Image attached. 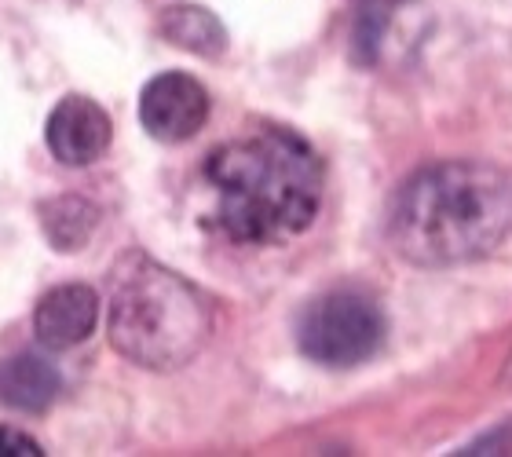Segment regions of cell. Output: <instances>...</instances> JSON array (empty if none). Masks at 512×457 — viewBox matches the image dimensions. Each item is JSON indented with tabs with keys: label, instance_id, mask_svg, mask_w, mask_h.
I'll use <instances>...</instances> for the list:
<instances>
[{
	"label": "cell",
	"instance_id": "1",
	"mask_svg": "<svg viewBox=\"0 0 512 457\" xmlns=\"http://www.w3.org/2000/svg\"><path fill=\"white\" fill-rule=\"evenodd\" d=\"M216 191L213 224L238 245H278L304 234L322 205V165L289 128L267 125L205 161Z\"/></svg>",
	"mask_w": 512,
	"mask_h": 457
},
{
	"label": "cell",
	"instance_id": "2",
	"mask_svg": "<svg viewBox=\"0 0 512 457\" xmlns=\"http://www.w3.org/2000/svg\"><path fill=\"white\" fill-rule=\"evenodd\" d=\"M512 231V180L487 161H439L399 187L388 216L395 253L417 267L472 264Z\"/></svg>",
	"mask_w": 512,
	"mask_h": 457
},
{
	"label": "cell",
	"instance_id": "3",
	"mask_svg": "<svg viewBox=\"0 0 512 457\" xmlns=\"http://www.w3.org/2000/svg\"><path fill=\"white\" fill-rule=\"evenodd\" d=\"M110 344L143 370H180L205 348L213 311L198 289L143 253L110 275Z\"/></svg>",
	"mask_w": 512,
	"mask_h": 457
},
{
	"label": "cell",
	"instance_id": "4",
	"mask_svg": "<svg viewBox=\"0 0 512 457\" xmlns=\"http://www.w3.org/2000/svg\"><path fill=\"white\" fill-rule=\"evenodd\" d=\"M297 341L300 351L326 370H352L374 359L384 344V315L363 293L337 289L304 311Z\"/></svg>",
	"mask_w": 512,
	"mask_h": 457
},
{
	"label": "cell",
	"instance_id": "5",
	"mask_svg": "<svg viewBox=\"0 0 512 457\" xmlns=\"http://www.w3.org/2000/svg\"><path fill=\"white\" fill-rule=\"evenodd\" d=\"M139 121L161 143H187L209 121V92L202 81L180 70L158 74L139 96Z\"/></svg>",
	"mask_w": 512,
	"mask_h": 457
},
{
	"label": "cell",
	"instance_id": "6",
	"mask_svg": "<svg viewBox=\"0 0 512 457\" xmlns=\"http://www.w3.org/2000/svg\"><path fill=\"white\" fill-rule=\"evenodd\" d=\"M44 139H48V150L63 165L81 169V165H92L107 154L110 139H114V125H110V114L99 107L96 99L63 96L48 114Z\"/></svg>",
	"mask_w": 512,
	"mask_h": 457
},
{
	"label": "cell",
	"instance_id": "7",
	"mask_svg": "<svg viewBox=\"0 0 512 457\" xmlns=\"http://www.w3.org/2000/svg\"><path fill=\"white\" fill-rule=\"evenodd\" d=\"M99 322V297L96 289L81 286H59L44 293L33 311V333L48 351H70L92 337Z\"/></svg>",
	"mask_w": 512,
	"mask_h": 457
},
{
	"label": "cell",
	"instance_id": "8",
	"mask_svg": "<svg viewBox=\"0 0 512 457\" xmlns=\"http://www.w3.org/2000/svg\"><path fill=\"white\" fill-rule=\"evenodd\" d=\"M63 392V377L41 355H11L0 362V403L22 414H44Z\"/></svg>",
	"mask_w": 512,
	"mask_h": 457
},
{
	"label": "cell",
	"instance_id": "9",
	"mask_svg": "<svg viewBox=\"0 0 512 457\" xmlns=\"http://www.w3.org/2000/svg\"><path fill=\"white\" fill-rule=\"evenodd\" d=\"M161 37L183 52L205 55V59H216V55L227 52V30L224 22L216 19L213 11L198 8V4H180V8H169L161 15Z\"/></svg>",
	"mask_w": 512,
	"mask_h": 457
},
{
	"label": "cell",
	"instance_id": "10",
	"mask_svg": "<svg viewBox=\"0 0 512 457\" xmlns=\"http://www.w3.org/2000/svg\"><path fill=\"white\" fill-rule=\"evenodd\" d=\"M41 227L55 253H77V249L96 234L99 209H96V202H88V198L63 194V198H52V202L41 205Z\"/></svg>",
	"mask_w": 512,
	"mask_h": 457
},
{
	"label": "cell",
	"instance_id": "11",
	"mask_svg": "<svg viewBox=\"0 0 512 457\" xmlns=\"http://www.w3.org/2000/svg\"><path fill=\"white\" fill-rule=\"evenodd\" d=\"M44 450L15 428H0V457H41Z\"/></svg>",
	"mask_w": 512,
	"mask_h": 457
},
{
	"label": "cell",
	"instance_id": "12",
	"mask_svg": "<svg viewBox=\"0 0 512 457\" xmlns=\"http://www.w3.org/2000/svg\"><path fill=\"white\" fill-rule=\"evenodd\" d=\"M505 381H512V366H509V373H505Z\"/></svg>",
	"mask_w": 512,
	"mask_h": 457
}]
</instances>
